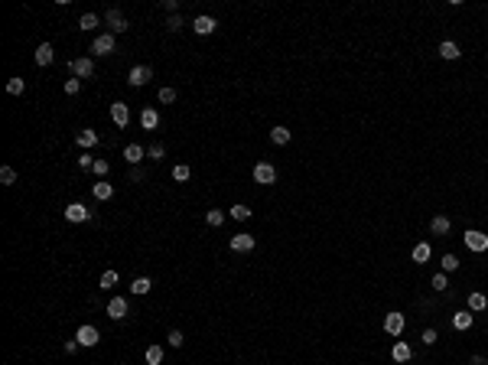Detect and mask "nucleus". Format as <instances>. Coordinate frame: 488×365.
<instances>
[{
	"instance_id": "f257e3e1",
	"label": "nucleus",
	"mask_w": 488,
	"mask_h": 365,
	"mask_svg": "<svg viewBox=\"0 0 488 365\" xmlns=\"http://www.w3.org/2000/svg\"><path fill=\"white\" fill-rule=\"evenodd\" d=\"M68 72H72L75 78H91V72H95V62L88 59V56H78V59H72V62H68Z\"/></svg>"
},
{
	"instance_id": "f03ea898",
	"label": "nucleus",
	"mask_w": 488,
	"mask_h": 365,
	"mask_svg": "<svg viewBox=\"0 0 488 365\" xmlns=\"http://www.w3.org/2000/svg\"><path fill=\"white\" fill-rule=\"evenodd\" d=\"M91 52L95 56H111L114 52V33H98L95 42H91Z\"/></svg>"
},
{
	"instance_id": "7ed1b4c3",
	"label": "nucleus",
	"mask_w": 488,
	"mask_h": 365,
	"mask_svg": "<svg viewBox=\"0 0 488 365\" xmlns=\"http://www.w3.org/2000/svg\"><path fill=\"white\" fill-rule=\"evenodd\" d=\"M466 245H469V251H488V235L485 231H475V228H469L466 231Z\"/></svg>"
},
{
	"instance_id": "20e7f679",
	"label": "nucleus",
	"mask_w": 488,
	"mask_h": 365,
	"mask_svg": "<svg viewBox=\"0 0 488 365\" xmlns=\"http://www.w3.org/2000/svg\"><path fill=\"white\" fill-rule=\"evenodd\" d=\"M254 183H261V186L277 183V170L270 163H254Z\"/></svg>"
},
{
	"instance_id": "39448f33",
	"label": "nucleus",
	"mask_w": 488,
	"mask_h": 365,
	"mask_svg": "<svg viewBox=\"0 0 488 365\" xmlns=\"http://www.w3.org/2000/svg\"><path fill=\"white\" fill-rule=\"evenodd\" d=\"M150 78H153V69H150V66H134V69H130V75H127V82L134 88H144Z\"/></svg>"
},
{
	"instance_id": "423d86ee",
	"label": "nucleus",
	"mask_w": 488,
	"mask_h": 365,
	"mask_svg": "<svg viewBox=\"0 0 488 365\" xmlns=\"http://www.w3.org/2000/svg\"><path fill=\"white\" fill-rule=\"evenodd\" d=\"M404 323H407L404 313H397V310H394V313L384 316V333H387V336H401V333H404Z\"/></svg>"
},
{
	"instance_id": "0eeeda50",
	"label": "nucleus",
	"mask_w": 488,
	"mask_h": 365,
	"mask_svg": "<svg viewBox=\"0 0 488 365\" xmlns=\"http://www.w3.org/2000/svg\"><path fill=\"white\" fill-rule=\"evenodd\" d=\"M104 20H108V26H111V33H124L127 30V16H124L118 7H111L108 13H104Z\"/></svg>"
},
{
	"instance_id": "6e6552de",
	"label": "nucleus",
	"mask_w": 488,
	"mask_h": 365,
	"mask_svg": "<svg viewBox=\"0 0 488 365\" xmlns=\"http://www.w3.org/2000/svg\"><path fill=\"white\" fill-rule=\"evenodd\" d=\"M75 339L82 342V346H98V339H101V333H98L95 326H78V333H75Z\"/></svg>"
},
{
	"instance_id": "1a4fd4ad",
	"label": "nucleus",
	"mask_w": 488,
	"mask_h": 365,
	"mask_svg": "<svg viewBox=\"0 0 488 365\" xmlns=\"http://www.w3.org/2000/svg\"><path fill=\"white\" fill-rule=\"evenodd\" d=\"M111 121L118 124V127H127L130 111H127V104H124V101H114V104H111Z\"/></svg>"
},
{
	"instance_id": "9d476101",
	"label": "nucleus",
	"mask_w": 488,
	"mask_h": 365,
	"mask_svg": "<svg viewBox=\"0 0 488 365\" xmlns=\"http://www.w3.org/2000/svg\"><path fill=\"white\" fill-rule=\"evenodd\" d=\"M231 251H254V235H247V231L231 235Z\"/></svg>"
},
{
	"instance_id": "9b49d317",
	"label": "nucleus",
	"mask_w": 488,
	"mask_h": 365,
	"mask_svg": "<svg viewBox=\"0 0 488 365\" xmlns=\"http://www.w3.org/2000/svg\"><path fill=\"white\" fill-rule=\"evenodd\" d=\"M215 16H195V23H192V30L199 33V36H212L215 33Z\"/></svg>"
},
{
	"instance_id": "f8f14e48",
	"label": "nucleus",
	"mask_w": 488,
	"mask_h": 365,
	"mask_svg": "<svg viewBox=\"0 0 488 365\" xmlns=\"http://www.w3.org/2000/svg\"><path fill=\"white\" fill-rule=\"evenodd\" d=\"M88 216H91V212H88L82 202H72V206L65 209V219L68 222H88Z\"/></svg>"
},
{
	"instance_id": "ddd939ff",
	"label": "nucleus",
	"mask_w": 488,
	"mask_h": 365,
	"mask_svg": "<svg viewBox=\"0 0 488 365\" xmlns=\"http://www.w3.org/2000/svg\"><path fill=\"white\" fill-rule=\"evenodd\" d=\"M108 316H111V319H124V316H127V300H124V297H114L111 304H108Z\"/></svg>"
},
{
	"instance_id": "4468645a",
	"label": "nucleus",
	"mask_w": 488,
	"mask_h": 365,
	"mask_svg": "<svg viewBox=\"0 0 488 365\" xmlns=\"http://www.w3.org/2000/svg\"><path fill=\"white\" fill-rule=\"evenodd\" d=\"M390 359L394 362H410L413 359V349L407 342H394V349H390Z\"/></svg>"
},
{
	"instance_id": "2eb2a0df",
	"label": "nucleus",
	"mask_w": 488,
	"mask_h": 365,
	"mask_svg": "<svg viewBox=\"0 0 488 365\" xmlns=\"http://www.w3.org/2000/svg\"><path fill=\"white\" fill-rule=\"evenodd\" d=\"M144 157H147V150L140 147V144H127V147H124V160H127V163H134V166H137Z\"/></svg>"
},
{
	"instance_id": "dca6fc26",
	"label": "nucleus",
	"mask_w": 488,
	"mask_h": 365,
	"mask_svg": "<svg viewBox=\"0 0 488 365\" xmlns=\"http://www.w3.org/2000/svg\"><path fill=\"white\" fill-rule=\"evenodd\" d=\"M449 228H452L449 216H433V222H430V231H433V235H449Z\"/></svg>"
},
{
	"instance_id": "f3484780",
	"label": "nucleus",
	"mask_w": 488,
	"mask_h": 365,
	"mask_svg": "<svg viewBox=\"0 0 488 365\" xmlns=\"http://www.w3.org/2000/svg\"><path fill=\"white\" fill-rule=\"evenodd\" d=\"M75 144H78V147H95V144H98V131H91V127L78 131V134H75Z\"/></svg>"
},
{
	"instance_id": "a211bd4d",
	"label": "nucleus",
	"mask_w": 488,
	"mask_h": 365,
	"mask_svg": "<svg viewBox=\"0 0 488 365\" xmlns=\"http://www.w3.org/2000/svg\"><path fill=\"white\" fill-rule=\"evenodd\" d=\"M472 323H475V316L469 313V310H459V313L452 316V326L456 329H472Z\"/></svg>"
},
{
	"instance_id": "6ab92c4d",
	"label": "nucleus",
	"mask_w": 488,
	"mask_h": 365,
	"mask_svg": "<svg viewBox=\"0 0 488 365\" xmlns=\"http://www.w3.org/2000/svg\"><path fill=\"white\" fill-rule=\"evenodd\" d=\"M56 59V52H52L49 42H42V46H36V66H49V62Z\"/></svg>"
},
{
	"instance_id": "aec40b11",
	"label": "nucleus",
	"mask_w": 488,
	"mask_h": 365,
	"mask_svg": "<svg viewBox=\"0 0 488 365\" xmlns=\"http://www.w3.org/2000/svg\"><path fill=\"white\" fill-rule=\"evenodd\" d=\"M140 124H144V131H153L159 124V114L153 108H144V114H140Z\"/></svg>"
},
{
	"instance_id": "412c9836",
	"label": "nucleus",
	"mask_w": 488,
	"mask_h": 365,
	"mask_svg": "<svg viewBox=\"0 0 488 365\" xmlns=\"http://www.w3.org/2000/svg\"><path fill=\"white\" fill-rule=\"evenodd\" d=\"M439 56H443V59H459L462 52H459V46H456L452 39H446V42H439Z\"/></svg>"
},
{
	"instance_id": "4be33fe9",
	"label": "nucleus",
	"mask_w": 488,
	"mask_h": 365,
	"mask_svg": "<svg viewBox=\"0 0 488 365\" xmlns=\"http://www.w3.org/2000/svg\"><path fill=\"white\" fill-rule=\"evenodd\" d=\"M485 307H488V297H485L482 290L469 293V310H475V313H478V310H485Z\"/></svg>"
},
{
	"instance_id": "5701e85b",
	"label": "nucleus",
	"mask_w": 488,
	"mask_h": 365,
	"mask_svg": "<svg viewBox=\"0 0 488 365\" xmlns=\"http://www.w3.org/2000/svg\"><path fill=\"white\" fill-rule=\"evenodd\" d=\"M147 365H163V346H150V349L144 352Z\"/></svg>"
},
{
	"instance_id": "b1692460",
	"label": "nucleus",
	"mask_w": 488,
	"mask_h": 365,
	"mask_svg": "<svg viewBox=\"0 0 488 365\" xmlns=\"http://www.w3.org/2000/svg\"><path fill=\"white\" fill-rule=\"evenodd\" d=\"M91 192H95V199H111V196H114L111 183H101V180H98V183L91 186Z\"/></svg>"
},
{
	"instance_id": "393cba45",
	"label": "nucleus",
	"mask_w": 488,
	"mask_h": 365,
	"mask_svg": "<svg viewBox=\"0 0 488 365\" xmlns=\"http://www.w3.org/2000/svg\"><path fill=\"white\" fill-rule=\"evenodd\" d=\"M150 287H153V281H150V277H137L134 284H130V290H134L137 297H144V293H150Z\"/></svg>"
},
{
	"instance_id": "a878e982",
	"label": "nucleus",
	"mask_w": 488,
	"mask_h": 365,
	"mask_svg": "<svg viewBox=\"0 0 488 365\" xmlns=\"http://www.w3.org/2000/svg\"><path fill=\"white\" fill-rule=\"evenodd\" d=\"M270 140H273L277 147L290 144V131H287V127H273V131H270Z\"/></svg>"
},
{
	"instance_id": "bb28decb",
	"label": "nucleus",
	"mask_w": 488,
	"mask_h": 365,
	"mask_svg": "<svg viewBox=\"0 0 488 365\" xmlns=\"http://www.w3.org/2000/svg\"><path fill=\"white\" fill-rule=\"evenodd\" d=\"M413 261H416V264H423V261H430V245H427V242H420V245H416V248H413Z\"/></svg>"
},
{
	"instance_id": "cd10ccee",
	"label": "nucleus",
	"mask_w": 488,
	"mask_h": 365,
	"mask_svg": "<svg viewBox=\"0 0 488 365\" xmlns=\"http://www.w3.org/2000/svg\"><path fill=\"white\" fill-rule=\"evenodd\" d=\"M205 222H208L212 228H218L221 222H225V212H221V209H208V212H205Z\"/></svg>"
},
{
	"instance_id": "c85d7f7f",
	"label": "nucleus",
	"mask_w": 488,
	"mask_h": 365,
	"mask_svg": "<svg viewBox=\"0 0 488 365\" xmlns=\"http://www.w3.org/2000/svg\"><path fill=\"white\" fill-rule=\"evenodd\" d=\"M91 170H95L98 180H104V176L111 173V163H108V160H95V166H91Z\"/></svg>"
},
{
	"instance_id": "c756f323",
	"label": "nucleus",
	"mask_w": 488,
	"mask_h": 365,
	"mask_svg": "<svg viewBox=\"0 0 488 365\" xmlns=\"http://www.w3.org/2000/svg\"><path fill=\"white\" fill-rule=\"evenodd\" d=\"M231 219H238V222H247V219H251V209L238 202V206H231Z\"/></svg>"
},
{
	"instance_id": "7c9ffc66",
	"label": "nucleus",
	"mask_w": 488,
	"mask_h": 365,
	"mask_svg": "<svg viewBox=\"0 0 488 365\" xmlns=\"http://www.w3.org/2000/svg\"><path fill=\"white\" fill-rule=\"evenodd\" d=\"M189 173H192V170H189V166H185V163L173 166V180H176V183H185V180H189Z\"/></svg>"
},
{
	"instance_id": "2f4dec72",
	"label": "nucleus",
	"mask_w": 488,
	"mask_h": 365,
	"mask_svg": "<svg viewBox=\"0 0 488 365\" xmlns=\"http://www.w3.org/2000/svg\"><path fill=\"white\" fill-rule=\"evenodd\" d=\"M0 183H4V186H13L16 183V170H13V166H4V170H0Z\"/></svg>"
},
{
	"instance_id": "473e14b6",
	"label": "nucleus",
	"mask_w": 488,
	"mask_h": 365,
	"mask_svg": "<svg viewBox=\"0 0 488 365\" xmlns=\"http://www.w3.org/2000/svg\"><path fill=\"white\" fill-rule=\"evenodd\" d=\"M95 26H98V16L95 13H85L82 20H78V30H95Z\"/></svg>"
},
{
	"instance_id": "72a5a7b5",
	"label": "nucleus",
	"mask_w": 488,
	"mask_h": 365,
	"mask_svg": "<svg viewBox=\"0 0 488 365\" xmlns=\"http://www.w3.org/2000/svg\"><path fill=\"white\" fill-rule=\"evenodd\" d=\"M23 88H26L23 78H10V82H7V92L10 95H23Z\"/></svg>"
},
{
	"instance_id": "f704fd0d",
	"label": "nucleus",
	"mask_w": 488,
	"mask_h": 365,
	"mask_svg": "<svg viewBox=\"0 0 488 365\" xmlns=\"http://www.w3.org/2000/svg\"><path fill=\"white\" fill-rule=\"evenodd\" d=\"M443 271H459V257L456 254H443Z\"/></svg>"
},
{
	"instance_id": "c9c22d12",
	"label": "nucleus",
	"mask_w": 488,
	"mask_h": 365,
	"mask_svg": "<svg viewBox=\"0 0 488 365\" xmlns=\"http://www.w3.org/2000/svg\"><path fill=\"white\" fill-rule=\"evenodd\" d=\"M166 342H170L173 349H179V346H182L185 339H182V333H179V329H170V336H166Z\"/></svg>"
},
{
	"instance_id": "e433bc0d",
	"label": "nucleus",
	"mask_w": 488,
	"mask_h": 365,
	"mask_svg": "<svg viewBox=\"0 0 488 365\" xmlns=\"http://www.w3.org/2000/svg\"><path fill=\"white\" fill-rule=\"evenodd\" d=\"M114 284H118V274H114V271H104V274H101V290L114 287Z\"/></svg>"
},
{
	"instance_id": "4c0bfd02",
	"label": "nucleus",
	"mask_w": 488,
	"mask_h": 365,
	"mask_svg": "<svg viewBox=\"0 0 488 365\" xmlns=\"http://www.w3.org/2000/svg\"><path fill=\"white\" fill-rule=\"evenodd\" d=\"M159 101H163V104H173V101H176V88H159Z\"/></svg>"
},
{
	"instance_id": "58836bf2",
	"label": "nucleus",
	"mask_w": 488,
	"mask_h": 365,
	"mask_svg": "<svg viewBox=\"0 0 488 365\" xmlns=\"http://www.w3.org/2000/svg\"><path fill=\"white\" fill-rule=\"evenodd\" d=\"M433 287H436V290H446V287H449V281H446V271L433 274Z\"/></svg>"
},
{
	"instance_id": "ea45409f",
	"label": "nucleus",
	"mask_w": 488,
	"mask_h": 365,
	"mask_svg": "<svg viewBox=\"0 0 488 365\" xmlns=\"http://www.w3.org/2000/svg\"><path fill=\"white\" fill-rule=\"evenodd\" d=\"M82 92V78H68L65 82V95H78Z\"/></svg>"
},
{
	"instance_id": "a19ab883",
	"label": "nucleus",
	"mask_w": 488,
	"mask_h": 365,
	"mask_svg": "<svg viewBox=\"0 0 488 365\" xmlns=\"http://www.w3.org/2000/svg\"><path fill=\"white\" fill-rule=\"evenodd\" d=\"M166 26H170L173 33H179V30H182V16H179V13H176V16H170V20H166Z\"/></svg>"
},
{
	"instance_id": "79ce46f5",
	"label": "nucleus",
	"mask_w": 488,
	"mask_h": 365,
	"mask_svg": "<svg viewBox=\"0 0 488 365\" xmlns=\"http://www.w3.org/2000/svg\"><path fill=\"white\" fill-rule=\"evenodd\" d=\"M163 154H166V150H163V144H153L147 157H150V160H163Z\"/></svg>"
},
{
	"instance_id": "37998d69",
	"label": "nucleus",
	"mask_w": 488,
	"mask_h": 365,
	"mask_svg": "<svg viewBox=\"0 0 488 365\" xmlns=\"http://www.w3.org/2000/svg\"><path fill=\"white\" fill-rule=\"evenodd\" d=\"M78 166H82V170H91V166H95V157L82 154V157H78Z\"/></svg>"
},
{
	"instance_id": "c03bdc74",
	"label": "nucleus",
	"mask_w": 488,
	"mask_h": 365,
	"mask_svg": "<svg viewBox=\"0 0 488 365\" xmlns=\"http://www.w3.org/2000/svg\"><path fill=\"white\" fill-rule=\"evenodd\" d=\"M436 339H439V336H436V329H423V342H427V346H433Z\"/></svg>"
},
{
	"instance_id": "a18cd8bd",
	"label": "nucleus",
	"mask_w": 488,
	"mask_h": 365,
	"mask_svg": "<svg viewBox=\"0 0 488 365\" xmlns=\"http://www.w3.org/2000/svg\"><path fill=\"white\" fill-rule=\"evenodd\" d=\"M163 10H170V16H176L179 13V4H176V0H163Z\"/></svg>"
},
{
	"instance_id": "49530a36",
	"label": "nucleus",
	"mask_w": 488,
	"mask_h": 365,
	"mask_svg": "<svg viewBox=\"0 0 488 365\" xmlns=\"http://www.w3.org/2000/svg\"><path fill=\"white\" fill-rule=\"evenodd\" d=\"M144 180V170H140V166H134V170H130V183H140Z\"/></svg>"
},
{
	"instance_id": "de8ad7c7",
	"label": "nucleus",
	"mask_w": 488,
	"mask_h": 365,
	"mask_svg": "<svg viewBox=\"0 0 488 365\" xmlns=\"http://www.w3.org/2000/svg\"><path fill=\"white\" fill-rule=\"evenodd\" d=\"M78 346H82L78 339H68V342H65V352H78Z\"/></svg>"
},
{
	"instance_id": "09e8293b",
	"label": "nucleus",
	"mask_w": 488,
	"mask_h": 365,
	"mask_svg": "<svg viewBox=\"0 0 488 365\" xmlns=\"http://www.w3.org/2000/svg\"><path fill=\"white\" fill-rule=\"evenodd\" d=\"M472 365H488V359H482V355H472Z\"/></svg>"
}]
</instances>
